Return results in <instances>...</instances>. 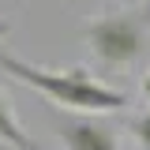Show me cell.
Listing matches in <instances>:
<instances>
[{
    "mask_svg": "<svg viewBox=\"0 0 150 150\" xmlns=\"http://www.w3.org/2000/svg\"><path fill=\"white\" fill-rule=\"evenodd\" d=\"M0 71L8 79H15V83H23V86H30V90L45 94L53 105H60L68 112H116V109L128 105V98L116 86L94 79L86 68H68V71H60V68H38L30 60L8 53L4 45H0Z\"/></svg>",
    "mask_w": 150,
    "mask_h": 150,
    "instance_id": "cell-1",
    "label": "cell"
},
{
    "mask_svg": "<svg viewBox=\"0 0 150 150\" xmlns=\"http://www.w3.org/2000/svg\"><path fill=\"white\" fill-rule=\"evenodd\" d=\"M86 45L105 68H128L146 49L150 34V4H120L105 8L98 19L86 23Z\"/></svg>",
    "mask_w": 150,
    "mask_h": 150,
    "instance_id": "cell-2",
    "label": "cell"
},
{
    "mask_svg": "<svg viewBox=\"0 0 150 150\" xmlns=\"http://www.w3.org/2000/svg\"><path fill=\"white\" fill-rule=\"evenodd\" d=\"M60 143L68 150H120V139L109 124L94 120V116H71L60 120Z\"/></svg>",
    "mask_w": 150,
    "mask_h": 150,
    "instance_id": "cell-3",
    "label": "cell"
},
{
    "mask_svg": "<svg viewBox=\"0 0 150 150\" xmlns=\"http://www.w3.org/2000/svg\"><path fill=\"white\" fill-rule=\"evenodd\" d=\"M0 143L11 150H38V143L26 135L23 128V120L15 116V105H11V98L0 90Z\"/></svg>",
    "mask_w": 150,
    "mask_h": 150,
    "instance_id": "cell-4",
    "label": "cell"
},
{
    "mask_svg": "<svg viewBox=\"0 0 150 150\" xmlns=\"http://www.w3.org/2000/svg\"><path fill=\"white\" fill-rule=\"evenodd\" d=\"M131 135L139 139V146L150 150V109L139 112V116H131Z\"/></svg>",
    "mask_w": 150,
    "mask_h": 150,
    "instance_id": "cell-5",
    "label": "cell"
},
{
    "mask_svg": "<svg viewBox=\"0 0 150 150\" xmlns=\"http://www.w3.org/2000/svg\"><path fill=\"white\" fill-rule=\"evenodd\" d=\"M143 98H146V105H150V71L143 75Z\"/></svg>",
    "mask_w": 150,
    "mask_h": 150,
    "instance_id": "cell-6",
    "label": "cell"
},
{
    "mask_svg": "<svg viewBox=\"0 0 150 150\" xmlns=\"http://www.w3.org/2000/svg\"><path fill=\"white\" fill-rule=\"evenodd\" d=\"M8 30H11V26H8V23L0 19V38H8Z\"/></svg>",
    "mask_w": 150,
    "mask_h": 150,
    "instance_id": "cell-7",
    "label": "cell"
},
{
    "mask_svg": "<svg viewBox=\"0 0 150 150\" xmlns=\"http://www.w3.org/2000/svg\"><path fill=\"white\" fill-rule=\"evenodd\" d=\"M146 4H150V0H146Z\"/></svg>",
    "mask_w": 150,
    "mask_h": 150,
    "instance_id": "cell-8",
    "label": "cell"
}]
</instances>
